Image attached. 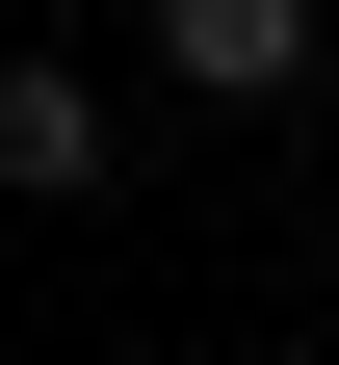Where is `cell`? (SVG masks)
Wrapping results in <instances>:
<instances>
[{
    "label": "cell",
    "instance_id": "cell-3",
    "mask_svg": "<svg viewBox=\"0 0 339 365\" xmlns=\"http://www.w3.org/2000/svg\"><path fill=\"white\" fill-rule=\"evenodd\" d=\"M79 26H157V0H79Z\"/></svg>",
    "mask_w": 339,
    "mask_h": 365
},
{
    "label": "cell",
    "instance_id": "cell-1",
    "mask_svg": "<svg viewBox=\"0 0 339 365\" xmlns=\"http://www.w3.org/2000/svg\"><path fill=\"white\" fill-rule=\"evenodd\" d=\"M105 157H131V105H105V53H0V182H26V209H79Z\"/></svg>",
    "mask_w": 339,
    "mask_h": 365
},
{
    "label": "cell",
    "instance_id": "cell-2",
    "mask_svg": "<svg viewBox=\"0 0 339 365\" xmlns=\"http://www.w3.org/2000/svg\"><path fill=\"white\" fill-rule=\"evenodd\" d=\"M157 78L183 105H287L313 78V0H157Z\"/></svg>",
    "mask_w": 339,
    "mask_h": 365
}]
</instances>
